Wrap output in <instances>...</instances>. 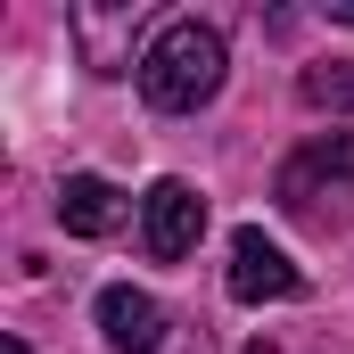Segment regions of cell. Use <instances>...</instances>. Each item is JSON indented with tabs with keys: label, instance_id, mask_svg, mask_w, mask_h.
Wrapping results in <instances>:
<instances>
[{
	"label": "cell",
	"instance_id": "obj_8",
	"mask_svg": "<svg viewBox=\"0 0 354 354\" xmlns=\"http://www.w3.org/2000/svg\"><path fill=\"white\" fill-rule=\"evenodd\" d=\"M297 99H305V107H354V66L346 58L305 66V75H297Z\"/></svg>",
	"mask_w": 354,
	"mask_h": 354
},
{
	"label": "cell",
	"instance_id": "obj_11",
	"mask_svg": "<svg viewBox=\"0 0 354 354\" xmlns=\"http://www.w3.org/2000/svg\"><path fill=\"white\" fill-rule=\"evenodd\" d=\"M239 354H272V346H239Z\"/></svg>",
	"mask_w": 354,
	"mask_h": 354
},
{
	"label": "cell",
	"instance_id": "obj_9",
	"mask_svg": "<svg viewBox=\"0 0 354 354\" xmlns=\"http://www.w3.org/2000/svg\"><path fill=\"white\" fill-rule=\"evenodd\" d=\"M330 17H338V25H354V0H330Z\"/></svg>",
	"mask_w": 354,
	"mask_h": 354
},
{
	"label": "cell",
	"instance_id": "obj_10",
	"mask_svg": "<svg viewBox=\"0 0 354 354\" xmlns=\"http://www.w3.org/2000/svg\"><path fill=\"white\" fill-rule=\"evenodd\" d=\"M0 354H25V338H8V346H0Z\"/></svg>",
	"mask_w": 354,
	"mask_h": 354
},
{
	"label": "cell",
	"instance_id": "obj_2",
	"mask_svg": "<svg viewBox=\"0 0 354 354\" xmlns=\"http://www.w3.org/2000/svg\"><path fill=\"white\" fill-rule=\"evenodd\" d=\"M140 25H149V8L140 0H115V8H99V0H75L66 8V41L83 50L91 75H140V58H132V41H140Z\"/></svg>",
	"mask_w": 354,
	"mask_h": 354
},
{
	"label": "cell",
	"instance_id": "obj_5",
	"mask_svg": "<svg viewBox=\"0 0 354 354\" xmlns=\"http://www.w3.org/2000/svg\"><path fill=\"white\" fill-rule=\"evenodd\" d=\"M297 288H305V272L288 264V248L248 223V231L231 239V297H239V305H280V297H297Z\"/></svg>",
	"mask_w": 354,
	"mask_h": 354
},
{
	"label": "cell",
	"instance_id": "obj_3",
	"mask_svg": "<svg viewBox=\"0 0 354 354\" xmlns=\"http://www.w3.org/2000/svg\"><path fill=\"white\" fill-rule=\"evenodd\" d=\"M338 181H354V132H322V140H305L288 165H280V181H272V198L288 206V214H313Z\"/></svg>",
	"mask_w": 354,
	"mask_h": 354
},
{
	"label": "cell",
	"instance_id": "obj_7",
	"mask_svg": "<svg viewBox=\"0 0 354 354\" xmlns=\"http://www.w3.org/2000/svg\"><path fill=\"white\" fill-rule=\"evenodd\" d=\"M58 223H66L75 239H107V231L124 223L115 181H99V174H66V189H58Z\"/></svg>",
	"mask_w": 354,
	"mask_h": 354
},
{
	"label": "cell",
	"instance_id": "obj_6",
	"mask_svg": "<svg viewBox=\"0 0 354 354\" xmlns=\"http://www.w3.org/2000/svg\"><path fill=\"white\" fill-rule=\"evenodd\" d=\"M99 338L115 354H157L165 346V305L149 297V288H99Z\"/></svg>",
	"mask_w": 354,
	"mask_h": 354
},
{
	"label": "cell",
	"instance_id": "obj_4",
	"mask_svg": "<svg viewBox=\"0 0 354 354\" xmlns=\"http://www.w3.org/2000/svg\"><path fill=\"white\" fill-rule=\"evenodd\" d=\"M198 231H206V198H198L181 174H165L149 198H140V239H149L157 264H181V256L198 248Z\"/></svg>",
	"mask_w": 354,
	"mask_h": 354
},
{
	"label": "cell",
	"instance_id": "obj_1",
	"mask_svg": "<svg viewBox=\"0 0 354 354\" xmlns=\"http://www.w3.org/2000/svg\"><path fill=\"white\" fill-rule=\"evenodd\" d=\"M223 66H231L223 33H214L206 17H174V25H157V41L140 50V99H149L157 115H198V107L223 91Z\"/></svg>",
	"mask_w": 354,
	"mask_h": 354
}]
</instances>
